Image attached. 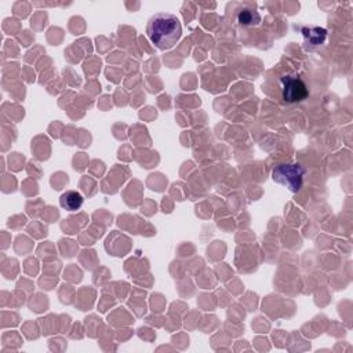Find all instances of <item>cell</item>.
<instances>
[{
  "label": "cell",
  "instance_id": "4",
  "mask_svg": "<svg viewBox=\"0 0 353 353\" xmlns=\"http://www.w3.org/2000/svg\"><path fill=\"white\" fill-rule=\"evenodd\" d=\"M83 196L76 190H68L59 197V204L66 211H77L83 205Z\"/></svg>",
  "mask_w": 353,
  "mask_h": 353
},
{
  "label": "cell",
  "instance_id": "1",
  "mask_svg": "<svg viewBox=\"0 0 353 353\" xmlns=\"http://www.w3.org/2000/svg\"><path fill=\"white\" fill-rule=\"evenodd\" d=\"M148 37L160 50H168L176 44L182 34L179 19L168 12L154 14L146 28Z\"/></svg>",
  "mask_w": 353,
  "mask_h": 353
},
{
  "label": "cell",
  "instance_id": "2",
  "mask_svg": "<svg viewBox=\"0 0 353 353\" xmlns=\"http://www.w3.org/2000/svg\"><path fill=\"white\" fill-rule=\"evenodd\" d=\"M305 172L306 168L299 163H283L273 168L272 178L274 182L287 186L291 192H298L302 188Z\"/></svg>",
  "mask_w": 353,
  "mask_h": 353
},
{
  "label": "cell",
  "instance_id": "5",
  "mask_svg": "<svg viewBox=\"0 0 353 353\" xmlns=\"http://www.w3.org/2000/svg\"><path fill=\"white\" fill-rule=\"evenodd\" d=\"M237 22L244 26H254L261 22V15L252 10H241L237 17Z\"/></svg>",
  "mask_w": 353,
  "mask_h": 353
},
{
  "label": "cell",
  "instance_id": "3",
  "mask_svg": "<svg viewBox=\"0 0 353 353\" xmlns=\"http://www.w3.org/2000/svg\"><path fill=\"white\" fill-rule=\"evenodd\" d=\"M283 99L288 103H296L307 98L309 90L303 80L295 74H284L280 79Z\"/></svg>",
  "mask_w": 353,
  "mask_h": 353
}]
</instances>
